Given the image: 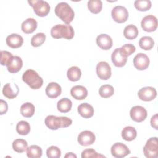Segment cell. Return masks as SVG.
<instances>
[{
	"mask_svg": "<svg viewBox=\"0 0 158 158\" xmlns=\"http://www.w3.org/2000/svg\"><path fill=\"white\" fill-rule=\"evenodd\" d=\"M114 89L110 85H102L99 89V95L103 98H108L114 94Z\"/></svg>",
	"mask_w": 158,
	"mask_h": 158,
	"instance_id": "34",
	"label": "cell"
},
{
	"mask_svg": "<svg viewBox=\"0 0 158 158\" xmlns=\"http://www.w3.org/2000/svg\"><path fill=\"white\" fill-rule=\"evenodd\" d=\"M45 124L51 130H56L60 128H66L72 123V120L67 117H57L50 115L46 117Z\"/></svg>",
	"mask_w": 158,
	"mask_h": 158,
	"instance_id": "3",
	"label": "cell"
},
{
	"mask_svg": "<svg viewBox=\"0 0 158 158\" xmlns=\"http://www.w3.org/2000/svg\"><path fill=\"white\" fill-rule=\"evenodd\" d=\"M96 139L95 135L91 131H81L78 136V143L83 146H88L94 143Z\"/></svg>",
	"mask_w": 158,
	"mask_h": 158,
	"instance_id": "14",
	"label": "cell"
},
{
	"mask_svg": "<svg viewBox=\"0 0 158 158\" xmlns=\"http://www.w3.org/2000/svg\"><path fill=\"white\" fill-rule=\"evenodd\" d=\"M81 75V71L79 67L72 66L70 67L67 72L68 79L71 81H77L80 80Z\"/></svg>",
	"mask_w": 158,
	"mask_h": 158,
	"instance_id": "27",
	"label": "cell"
},
{
	"mask_svg": "<svg viewBox=\"0 0 158 158\" xmlns=\"http://www.w3.org/2000/svg\"><path fill=\"white\" fill-rule=\"evenodd\" d=\"M71 96L77 100H83L88 96L87 89L81 85H76L70 89Z\"/></svg>",
	"mask_w": 158,
	"mask_h": 158,
	"instance_id": "18",
	"label": "cell"
},
{
	"mask_svg": "<svg viewBox=\"0 0 158 158\" xmlns=\"http://www.w3.org/2000/svg\"><path fill=\"white\" fill-rule=\"evenodd\" d=\"M46 155L49 158H59L61 156V151L58 147L51 146L47 149Z\"/></svg>",
	"mask_w": 158,
	"mask_h": 158,
	"instance_id": "37",
	"label": "cell"
},
{
	"mask_svg": "<svg viewBox=\"0 0 158 158\" xmlns=\"http://www.w3.org/2000/svg\"><path fill=\"white\" fill-rule=\"evenodd\" d=\"M16 131L20 135H27L30 131V125L27 121L21 120L16 125Z\"/></svg>",
	"mask_w": 158,
	"mask_h": 158,
	"instance_id": "32",
	"label": "cell"
},
{
	"mask_svg": "<svg viewBox=\"0 0 158 158\" xmlns=\"http://www.w3.org/2000/svg\"><path fill=\"white\" fill-rule=\"evenodd\" d=\"M12 146L14 151L19 153H22L27 150L28 143L23 139H16L13 141Z\"/></svg>",
	"mask_w": 158,
	"mask_h": 158,
	"instance_id": "29",
	"label": "cell"
},
{
	"mask_svg": "<svg viewBox=\"0 0 158 158\" xmlns=\"http://www.w3.org/2000/svg\"><path fill=\"white\" fill-rule=\"evenodd\" d=\"M23 61L22 59L17 56H13L9 63L7 65V70L12 73L18 72L22 67Z\"/></svg>",
	"mask_w": 158,
	"mask_h": 158,
	"instance_id": "20",
	"label": "cell"
},
{
	"mask_svg": "<svg viewBox=\"0 0 158 158\" xmlns=\"http://www.w3.org/2000/svg\"><path fill=\"white\" fill-rule=\"evenodd\" d=\"M78 112L83 118H89L93 117L94 109L93 106L88 103H81L78 107Z\"/></svg>",
	"mask_w": 158,
	"mask_h": 158,
	"instance_id": "22",
	"label": "cell"
},
{
	"mask_svg": "<svg viewBox=\"0 0 158 158\" xmlns=\"http://www.w3.org/2000/svg\"><path fill=\"white\" fill-rule=\"evenodd\" d=\"M19 88L17 85L15 88H12L10 83H7L5 84L2 89L3 95L9 98V99H14L16 98L19 94Z\"/></svg>",
	"mask_w": 158,
	"mask_h": 158,
	"instance_id": "24",
	"label": "cell"
},
{
	"mask_svg": "<svg viewBox=\"0 0 158 158\" xmlns=\"http://www.w3.org/2000/svg\"><path fill=\"white\" fill-rule=\"evenodd\" d=\"M123 35L125 37L130 40L135 39L138 35V28L132 24L127 25L123 30Z\"/></svg>",
	"mask_w": 158,
	"mask_h": 158,
	"instance_id": "26",
	"label": "cell"
},
{
	"mask_svg": "<svg viewBox=\"0 0 158 158\" xmlns=\"http://www.w3.org/2000/svg\"><path fill=\"white\" fill-rule=\"evenodd\" d=\"M74 30L69 24H57L52 27L51 35L55 39L64 38L67 40H71L74 36Z\"/></svg>",
	"mask_w": 158,
	"mask_h": 158,
	"instance_id": "1",
	"label": "cell"
},
{
	"mask_svg": "<svg viewBox=\"0 0 158 158\" xmlns=\"http://www.w3.org/2000/svg\"><path fill=\"white\" fill-rule=\"evenodd\" d=\"M121 51L127 56H128L133 53H134L136 51L135 46L131 44H125L122 46L121 48Z\"/></svg>",
	"mask_w": 158,
	"mask_h": 158,
	"instance_id": "40",
	"label": "cell"
},
{
	"mask_svg": "<svg viewBox=\"0 0 158 158\" xmlns=\"http://www.w3.org/2000/svg\"><path fill=\"white\" fill-rule=\"evenodd\" d=\"M8 110V105L6 101L0 99V114L3 115L7 112Z\"/></svg>",
	"mask_w": 158,
	"mask_h": 158,
	"instance_id": "41",
	"label": "cell"
},
{
	"mask_svg": "<svg viewBox=\"0 0 158 158\" xmlns=\"http://www.w3.org/2000/svg\"><path fill=\"white\" fill-rule=\"evenodd\" d=\"M22 80L33 89H38L40 88L43 84V78L35 70L32 69H28L25 71L22 75Z\"/></svg>",
	"mask_w": 158,
	"mask_h": 158,
	"instance_id": "4",
	"label": "cell"
},
{
	"mask_svg": "<svg viewBox=\"0 0 158 158\" xmlns=\"http://www.w3.org/2000/svg\"><path fill=\"white\" fill-rule=\"evenodd\" d=\"M151 125L156 130L158 129V114H154L151 118Z\"/></svg>",
	"mask_w": 158,
	"mask_h": 158,
	"instance_id": "42",
	"label": "cell"
},
{
	"mask_svg": "<svg viewBox=\"0 0 158 158\" xmlns=\"http://www.w3.org/2000/svg\"><path fill=\"white\" fill-rule=\"evenodd\" d=\"M29 4L33 7L34 12L39 17H45L50 12L49 3L43 0L28 1Z\"/></svg>",
	"mask_w": 158,
	"mask_h": 158,
	"instance_id": "5",
	"label": "cell"
},
{
	"mask_svg": "<svg viewBox=\"0 0 158 158\" xmlns=\"http://www.w3.org/2000/svg\"><path fill=\"white\" fill-rule=\"evenodd\" d=\"M72 102L71 100L67 98L60 99L57 104V107L59 111L62 113H66L71 110Z\"/></svg>",
	"mask_w": 158,
	"mask_h": 158,
	"instance_id": "25",
	"label": "cell"
},
{
	"mask_svg": "<svg viewBox=\"0 0 158 158\" xmlns=\"http://www.w3.org/2000/svg\"><path fill=\"white\" fill-rule=\"evenodd\" d=\"M23 43V39L19 34L17 33H12L9 35L6 38V44L8 46L15 49L19 48Z\"/></svg>",
	"mask_w": 158,
	"mask_h": 158,
	"instance_id": "19",
	"label": "cell"
},
{
	"mask_svg": "<svg viewBox=\"0 0 158 158\" xmlns=\"http://www.w3.org/2000/svg\"><path fill=\"white\" fill-rule=\"evenodd\" d=\"M96 73L100 79L106 80L111 76V67L107 62H99L96 66Z\"/></svg>",
	"mask_w": 158,
	"mask_h": 158,
	"instance_id": "11",
	"label": "cell"
},
{
	"mask_svg": "<svg viewBox=\"0 0 158 158\" xmlns=\"http://www.w3.org/2000/svg\"><path fill=\"white\" fill-rule=\"evenodd\" d=\"M151 2L150 0H136L134 2V6L136 9L139 11H146L151 9Z\"/></svg>",
	"mask_w": 158,
	"mask_h": 158,
	"instance_id": "35",
	"label": "cell"
},
{
	"mask_svg": "<svg viewBox=\"0 0 158 158\" xmlns=\"http://www.w3.org/2000/svg\"><path fill=\"white\" fill-rule=\"evenodd\" d=\"M127 57L122 51L120 48H116L112 52L111 59L113 64L117 67L124 66L127 61Z\"/></svg>",
	"mask_w": 158,
	"mask_h": 158,
	"instance_id": "12",
	"label": "cell"
},
{
	"mask_svg": "<svg viewBox=\"0 0 158 158\" xmlns=\"http://www.w3.org/2000/svg\"><path fill=\"white\" fill-rule=\"evenodd\" d=\"M38 23L33 18H28L25 20L21 25L22 30L26 34L32 33L37 28Z\"/></svg>",
	"mask_w": 158,
	"mask_h": 158,
	"instance_id": "21",
	"label": "cell"
},
{
	"mask_svg": "<svg viewBox=\"0 0 158 158\" xmlns=\"http://www.w3.org/2000/svg\"><path fill=\"white\" fill-rule=\"evenodd\" d=\"M111 15L115 22L122 23L126 22L128 19V12L125 7L122 6H116L112 9Z\"/></svg>",
	"mask_w": 158,
	"mask_h": 158,
	"instance_id": "7",
	"label": "cell"
},
{
	"mask_svg": "<svg viewBox=\"0 0 158 158\" xmlns=\"http://www.w3.org/2000/svg\"><path fill=\"white\" fill-rule=\"evenodd\" d=\"M143 153L147 158H156L158 155V143L157 137L148 139L143 148Z\"/></svg>",
	"mask_w": 158,
	"mask_h": 158,
	"instance_id": "6",
	"label": "cell"
},
{
	"mask_svg": "<svg viewBox=\"0 0 158 158\" xmlns=\"http://www.w3.org/2000/svg\"><path fill=\"white\" fill-rule=\"evenodd\" d=\"M96 44L102 49L108 50L112 46V40L107 34H100L96 38Z\"/></svg>",
	"mask_w": 158,
	"mask_h": 158,
	"instance_id": "16",
	"label": "cell"
},
{
	"mask_svg": "<svg viewBox=\"0 0 158 158\" xmlns=\"http://www.w3.org/2000/svg\"><path fill=\"white\" fill-rule=\"evenodd\" d=\"M46 40V35L44 33H38L33 35L31 39V44L33 47L42 45Z\"/></svg>",
	"mask_w": 158,
	"mask_h": 158,
	"instance_id": "36",
	"label": "cell"
},
{
	"mask_svg": "<svg viewBox=\"0 0 158 158\" xmlns=\"http://www.w3.org/2000/svg\"><path fill=\"white\" fill-rule=\"evenodd\" d=\"M46 94L49 98H56L62 92L61 86L56 82L49 83L46 88Z\"/></svg>",
	"mask_w": 158,
	"mask_h": 158,
	"instance_id": "17",
	"label": "cell"
},
{
	"mask_svg": "<svg viewBox=\"0 0 158 158\" xmlns=\"http://www.w3.org/2000/svg\"><path fill=\"white\" fill-rule=\"evenodd\" d=\"M105 156L102 154H98L93 149H86L82 151L81 157L88 158V157H104Z\"/></svg>",
	"mask_w": 158,
	"mask_h": 158,
	"instance_id": "38",
	"label": "cell"
},
{
	"mask_svg": "<svg viewBox=\"0 0 158 158\" xmlns=\"http://www.w3.org/2000/svg\"><path fill=\"white\" fill-rule=\"evenodd\" d=\"M56 15L66 24H69L73 19L75 13L72 8L65 2L58 3L54 9Z\"/></svg>",
	"mask_w": 158,
	"mask_h": 158,
	"instance_id": "2",
	"label": "cell"
},
{
	"mask_svg": "<svg viewBox=\"0 0 158 158\" xmlns=\"http://www.w3.org/2000/svg\"><path fill=\"white\" fill-rule=\"evenodd\" d=\"M27 156L30 158H39L42 156V149L37 145H31L27 149Z\"/></svg>",
	"mask_w": 158,
	"mask_h": 158,
	"instance_id": "31",
	"label": "cell"
},
{
	"mask_svg": "<svg viewBox=\"0 0 158 158\" xmlns=\"http://www.w3.org/2000/svg\"><path fill=\"white\" fill-rule=\"evenodd\" d=\"M35 106L31 102H25L20 107V113L26 118L31 117L35 114Z\"/></svg>",
	"mask_w": 158,
	"mask_h": 158,
	"instance_id": "28",
	"label": "cell"
},
{
	"mask_svg": "<svg viewBox=\"0 0 158 158\" xmlns=\"http://www.w3.org/2000/svg\"><path fill=\"white\" fill-rule=\"evenodd\" d=\"M13 57L12 54L7 51H1V64L2 65H7L9 63L10 59Z\"/></svg>",
	"mask_w": 158,
	"mask_h": 158,
	"instance_id": "39",
	"label": "cell"
},
{
	"mask_svg": "<svg viewBox=\"0 0 158 158\" xmlns=\"http://www.w3.org/2000/svg\"><path fill=\"white\" fill-rule=\"evenodd\" d=\"M157 19L153 15H148L145 16L141 22L142 28L147 32L155 31L157 27Z\"/></svg>",
	"mask_w": 158,
	"mask_h": 158,
	"instance_id": "8",
	"label": "cell"
},
{
	"mask_svg": "<svg viewBox=\"0 0 158 158\" xmlns=\"http://www.w3.org/2000/svg\"><path fill=\"white\" fill-rule=\"evenodd\" d=\"M121 135L123 139L127 141H131L136 138L137 136V132L134 127L127 126L122 130Z\"/></svg>",
	"mask_w": 158,
	"mask_h": 158,
	"instance_id": "23",
	"label": "cell"
},
{
	"mask_svg": "<svg viewBox=\"0 0 158 158\" xmlns=\"http://www.w3.org/2000/svg\"><path fill=\"white\" fill-rule=\"evenodd\" d=\"M154 45V41L153 39L148 36H143L140 38L139 41V47L146 51L151 49Z\"/></svg>",
	"mask_w": 158,
	"mask_h": 158,
	"instance_id": "30",
	"label": "cell"
},
{
	"mask_svg": "<svg viewBox=\"0 0 158 158\" xmlns=\"http://www.w3.org/2000/svg\"><path fill=\"white\" fill-rule=\"evenodd\" d=\"M110 151L112 156L115 158L124 157L131 152L127 146L122 143H114L111 147Z\"/></svg>",
	"mask_w": 158,
	"mask_h": 158,
	"instance_id": "9",
	"label": "cell"
},
{
	"mask_svg": "<svg viewBox=\"0 0 158 158\" xmlns=\"http://www.w3.org/2000/svg\"><path fill=\"white\" fill-rule=\"evenodd\" d=\"M88 8L93 14H98L102 8V2L101 0H89L88 2Z\"/></svg>",
	"mask_w": 158,
	"mask_h": 158,
	"instance_id": "33",
	"label": "cell"
},
{
	"mask_svg": "<svg viewBox=\"0 0 158 158\" xmlns=\"http://www.w3.org/2000/svg\"><path fill=\"white\" fill-rule=\"evenodd\" d=\"M131 118L136 122H141L147 117V110L141 106H133L130 111Z\"/></svg>",
	"mask_w": 158,
	"mask_h": 158,
	"instance_id": "10",
	"label": "cell"
},
{
	"mask_svg": "<svg viewBox=\"0 0 158 158\" xmlns=\"http://www.w3.org/2000/svg\"><path fill=\"white\" fill-rule=\"evenodd\" d=\"M133 65L135 67L139 70H145L149 65V59L146 54L138 53L133 59Z\"/></svg>",
	"mask_w": 158,
	"mask_h": 158,
	"instance_id": "13",
	"label": "cell"
},
{
	"mask_svg": "<svg viewBox=\"0 0 158 158\" xmlns=\"http://www.w3.org/2000/svg\"><path fill=\"white\" fill-rule=\"evenodd\" d=\"M65 158H77V156L72 152H68L65 156Z\"/></svg>",
	"mask_w": 158,
	"mask_h": 158,
	"instance_id": "43",
	"label": "cell"
},
{
	"mask_svg": "<svg viewBox=\"0 0 158 158\" xmlns=\"http://www.w3.org/2000/svg\"><path fill=\"white\" fill-rule=\"evenodd\" d=\"M138 95L141 100L150 101L155 99L157 96V91L153 87L146 86L141 88L138 93Z\"/></svg>",
	"mask_w": 158,
	"mask_h": 158,
	"instance_id": "15",
	"label": "cell"
}]
</instances>
